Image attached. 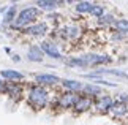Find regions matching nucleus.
Masks as SVG:
<instances>
[{"label":"nucleus","mask_w":128,"mask_h":125,"mask_svg":"<svg viewBox=\"0 0 128 125\" xmlns=\"http://www.w3.org/2000/svg\"><path fill=\"white\" fill-rule=\"evenodd\" d=\"M84 60L87 62V67H98V65H106L111 63L112 59L109 56H98V54H88V56H82Z\"/></svg>","instance_id":"obj_11"},{"label":"nucleus","mask_w":128,"mask_h":125,"mask_svg":"<svg viewBox=\"0 0 128 125\" xmlns=\"http://www.w3.org/2000/svg\"><path fill=\"white\" fill-rule=\"evenodd\" d=\"M18 5L16 3H13V5H10V7H6V10H5V13H3V16L0 18L2 19V29H6V26L11 27V24L14 22V19H16L18 16Z\"/></svg>","instance_id":"obj_7"},{"label":"nucleus","mask_w":128,"mask_h":125,"mask_svg":"<svg viewBox=\"0 0 128 125\" xmlns=\"http://www.w3.org/2000/svg\"><path fill=\"white\" fill-rule=\"evenodd\" d=\"M6 89H8V82L6 81H0V93H3V95H6Z\"/></svg>","instance_id":"obj_25"},{"label":"nucleus","mask_w":128,"mask_h":125,"mask_svg":"<svg viewBox=\"0 0 128 125\" xmlns=\"http://www.w3.org/2000/svg\"><path fill=\"white\" fill-rule=\"evenodd\" d=\"M78 98H79V93H74V92H63L58 95L57 98V108L60 109H73L74 108V104L78 101Z\"/></svg>","instance_id":"obj_3"},{"label":"nucleus","mask_w":128,"mask_h":125,"mask_svg":"<svg viewBox=\"0 0 128 125\" xmlns=\"http://www.w3.org/2000/svg\"><path fill=\"white\" fill-rule=\"evenodd\" d=\"M0 78L6 82H19V81H24V73L18 71V70H2L0 71Z\"/></svg>","instance_id":"obj_13"},{"label":"nucleus","mask_w":128,"mask_h":125,"mask_svg":"<svg viewBox=\"0 0 128 125\" xmlns=\"http://www.w3.org/2000/svg\"><path fill=\"white\" fill-rule=\"evenodd\" d=\"M116 101H120V103L128 104V95H126V93H120V95H119V98H117Z\"/></svg>","instance_id":"obj_26"},{"label":"nucleus","mask_w":128,"mask_h":125,"mask_svg":"<svg viewBox=\"0 0 128 125\" xmlns=\"http://www.w3.org/2000/svg\"><path fill=\"white\" fill-rule=\"evenodd\" d=\"M126 125H128V123H126Z\"/></svg>","instance_id":"obj_30"},{"label":"nucleus","mask_w":128,"mask_h":125,"mask_svg":"<svg viewBox=\"0 0 128 125\" xmlns=\"http://www.w3.org/2000/svg\"><path fill=\"white\" fill-rule=\"evenodd\" d=\"M63 2H57V0H38L36 2V8L40 10H44V11H54L57 7H60Z\"/></svg>","instance_id":"obj_19"},{"label":"nucleus","mask_w":128,"mask_h":125,"mask_svg":"<svg viewBox=\"0 0 128 125\" xmlns=\"http://www.w3.org/2000/svg\"><path fill=\"white\" fill-rule=\"evenodd\" d=\"M103 74H109V76H117V78H122V79H128V73L122 71V70H96V71H93V73L86 74V78L87 79L100 78V76H103Z\"/></svg>","instance_id":"obj_12"},{"label":"nucleus","mask_w":128,"mask_h":125,"mask_svg":"<svg viewBox=\"0 0 128 125\" xmlns=\"http://www.w3.org/2000/svg\"><path fill=\"white\" fill-rule=\"evenodd\" d=\"M11 59H13V62H21V57H19L18 54H13V56H11Z\"/></svg>","instance_id":"obj_27"},{"label":"nucleus","mask_w":128,"mask_h":125,"mask_svg":"<svg viewBox=\"0 0 128 125\" xmlns=\"http://www.w3.org/2000/svg\"><path fill=\"white\" fill-rule=\"evenodd\" d=\"M88 14H92V16H95V18L100 19L103 14H104V7L100 5V3H93V7H92V10H90Z\"/></svg>","instance_id":"obj_24"},{"label":"nucleus","mask_w":128,"mask_h":125,"mask_svg":"<svg viewBox=\"0 0 128 125\" xmlns=\"http://www.w3.org/2000/svg\"><path fill=\"white\" fill-rule=\"evenodd\" d=\"M81 95H86V97H90V98H98V97H101V95H104V93H103L101 86H96V84L88 82V84H84Z\"/></svg>","instance_id":"obj_14"},{"label":"nucleus","mask_w":128,"mask_h":125,"mask_svg":"<svg viewBox=\"0 0 128 125\" xmlns=\"http://www.w3.org/2000/svg\"><path fill=\"white\" fill-rule=\"evenodd\" d=\"M22 92H24V89L22 86L19 82H8V89H6V95L10 98H13V100H19L22 97Z\"/></svg>","instance_id":"obj_18"},{"label":"nucleus","mask_w":128,"mask_h":125,"mask_svg":"<svg viewBox=\"0 0 128 125\" xmlns=\"http://www.w3.org/2000/svg\"><path fill=\"white\" fill-rule=\"evenodd\" d=\"M27 103L30 108L36 109V111L44 109L49 103V92L46 90V87L38 86V84L30 86L27 90Z\"/></svg>","instance_id":"obj_1"},{"label":"nucleus","mask_w":128,"mask_h":125,"mask_svg":"<svg viewBox=\"0 0 128 125\" xmlns=\"http://www.w3.org/2000/svg\"><path fill=\"white\" fill-rule=\"evenodd\" d=\"M98 24L103 27H106V26H114L116 24V18H114V14H103V16L98 19Z\"/></svg>","instance_id":"obj_21"},{"label":"nucleus","mask_w":128,"mask_h":125,"mask_svg":"<svg viewBox=\"0 0 128 125\" xmlns=\"http://www.w3.org/2000/svg\"><path fill=\"white\" fill-rule=\"evenodd\" d=\"M21 33L28 35V37H43L48 33V24L46 22H35L32 26H28L27 29L21 30Z\"/></svg>","instance_id":"obj_6"},{"label":"nucleus","mask_w":128,"mask_h":125,"mask_svg":"<svg viewBox=\"0 0 128 125\" xmlns=\"http://www.w3.org/2000/svg\"><path fill=\"white\" fill-rule=\"evenodd\" d=\"M81 33H82L81 27L76 24H68V26H63L60 29V35L65 40H78L81 37Z\"/></svg>","instance_id":"obj_8"},{"label":"nucleus","mask_w":128,"mask_h":125,"mask_svg":"<svg viewBox=\"0 0 128 125\" xmlns=\"http://www.w3.org/2000/svg\"><path fill=\"white\" fill-rule=\"evenodd\" d=\"M92 7H93V3L92 2H78L76 3V7H74V10L78 13H90V10H92Z\"/></svg>","instance_id":"obj_22"},{"label":"nucleus","mask_w":128,"mask_h":125,"mask_svg":"<svg viewBox=\"0 0 128 125\" xmlns=\"http://www.w3.org/2000/svg\"><path fill=\"white\" fill-rule=\"evenodd\" d=\"M60 84H62V87L65 89L66 92H74V93H81L82 87H84V84L76 81V79H63Z\"/></svg>","instance_id":"obj_15"},{"label":"nucleus","mask_w":128,"mask_h":125,"mask_svg":"<svg viewBox=\"0 0 128 125\" xmlns=\"http://www.w3.org/2000/svg\"><path fill=\"white\" fill-rule=\"evenodd\" d=\"M40 48L43 54H46V56L56 59V60H60V59H63L60 49H58V44L56 41H49V40H44V41L40 43Z\"/></svg>","instance_id":"obj_4"},{"label":"nucleus","mask_w":128,"mask_h":125,"mask_svg":"<svg viewBox=\"0 0 128 125\" xmlns=\"http://www.w3.org/2000/svg\"><path fill=\"white\" fill-rule=\"evenodd\" d=\"M92 108H93V98L86 97V95H79V98H78L73 111L76 114H82V112H86V111H88V109H92Z\"/></svg>","instance_id":"obj_9"},{"label":"nucleus","mask_w":128,"mask_h":125,"mask_svg":"<svg viewBox=\"0 0 128 125\" xmlns=\"http://www.w3.org/2000/svg\"><path fill=\"white\" fill-rule=\"evenodd\" d=\"M40 13H41V11H40L36 7L22 8L21 11L18 13L16 19H14V22L11 24V29H14V30H24V29H27L28 26L35 24V21L40 18Z\"/></svg>","instance_id":"obj_2"},{"label":"nucleus","mask_w":128,"mask_h":125,"mask_svg":"<svg viewBox=\"0 0 128 125\" xmlns=\"http://www.w3.org/2000/svg\"><path fill=\"white\" fill-rule=\"evenodd\" d=\"M5 52H6V54H11V48H5Z\"/></svg>","instance_id":"obj_28"},{"label":"nucleus","mask_w":128,"mask_h":125,"mask_svg":"<svg viewBox=\"0 0 128 125\" xmlns=\"http://www.w3.org/2000/svg\"><path fill=\"white\" fill-rule=\"evenodd\" d=\"M116 30L124 33V35H128V19H119V21H116L114 24Z\"/></svg>","instance_id":"obj_23"},{"label":"nucleus","mask_w":128,"mask_h":125,"mask_svg":"<svg viewBox=\"0 0 128 125\" xmlns=\"http://www.w3.org/2000/svg\"><path fill=\"white\" fill-rule=\"evenodd\" d=\"M111 116L114 119H120V117H125L126 112H128V104L125 103H120V101H114V104H112L111 108Z\"/></svg>","instance_id":"obj_16"},{"label":"nucleus","mask_w":128,"mask_h":125,"mask_svg":"<svg viewBox=\"0 0 128 125\" xmlns=\"http://www.w3.org/2000/svg\"><path fill=\"white\" fill-rule=\"evenodd\" d=\"M35 82L38 86H57L60 81V78L56 74H48V73H41V74H35Z\"/></svg>","instance_id":"obj_10"},{"label":"nucleus","mask_w":128,"mask_h":125,"mask_svg":"<svg viewBox=\"0 0 128 125\" xmlns=\"http://www.w3.org/2000/svg\"><path fill=\"white\" fill-rule=\"evenodd\" d=\"M43 57H44V54L41 51V48L38 46V44H32L30 48H28V51H27V59L30 62H43Z\"/></svg>","instance_id":"obj_17"},{"label":"nucleus","mask_w":128,"mask_h":125,"mask_svg":"<svg viewBox=\"0 0 128 125\" xmlns=\"http://www.w3.org/2000/svg\"><path fill=\"white\" fill-rule=\"evenodd\" d=\"M65 65H68V67H87V62L84 60V57H71L65 60Z\"/></svg>","instance_id":"obj_20"},{"label":"nucleus","mask_w":128,"mask_h":125,"mask_svg":"<svg viewBox=\"0 0 128 125\" xmlns=\"http://www.w3.org/2000/svg\"><path fill=\"white\" fill-rule=\"evenodd\" d=\"M112 104H114V100H112L109 95H101V97H98L95 101H93V108L96 109V112L106 114V112L111 111Z\"/></svg>","instance_id":"obj_5"},{"label":"nucleus","mask_w":128,"mask_h":125,"mask_svg":"<svg viewBox=\"0 0 128 125\" xmlns=\"http://www.w3.org/2000/svg\"><path fill=\"white\" fill-rule=\"evenodd\" d=\"M5 10H6V7H0V14L5 13Z\"/></svg>","instance_id":"obj_29"}]
</instances>
